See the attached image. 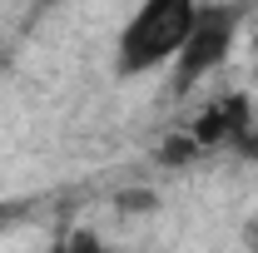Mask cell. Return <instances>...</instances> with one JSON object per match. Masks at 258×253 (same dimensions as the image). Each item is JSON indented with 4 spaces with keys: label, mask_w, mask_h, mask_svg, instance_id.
<instances>
[{
    "label": "cell",
    "mask_w": 258,
    "mask_h": 253,
    "mask_svg": "<svg viewBox=\"0 0 258 253\" xmlns=\"http://www.w3.org/2000/svg\"><path fill=\"white\" fill-rule=\"evenodd\" d=\"M194 15H199V0H139V10L129 15V25L119 30L114 70L124 80H134V75H149V70L169 65L179 55Z\"/></svg>",
    "instance_id": "6da1fadb"
},
{
    "label": "cell",
    "mask_w": 258,
    "mask_h": 253,
    "mask_svg": "<svg viewBox=\"0 0 258 253\" xmlns=\"http://www.w3.org/2000/svg\"><path fill=\"white\" fill-rule=\"evenodd\" d=\"M238 20H243L238 5H199V15H194L179 55L169 60L174 65V90H179V95H189L199 80H209V75L228 60L233 35H238Z\"/></svg>",
    "instance_id": "7a4b0ae2"
},
{
    "label": "cell",
    "mask_w": 258,
    "mask_h": 253,
    "mask_svg": "<svg viewBox=\"0 0 258 253\" xmlns=\"http://www.w3.org/2000/svg\"><path fill=\"white\" fill-rule=\"evenodd\" d=\"M248 129V104L243 99H219V104H209L189 129V144L194 149H214V144H233L238 134Z\"/></svg>",
    "instance_id": "3957f363"
},
{
    "label": "cell",
    "mask_w": 258,
    "mask_h": 253,
    "mask_svg": "<svg viewBox=\"0 0 258 253\" xmlns=\"http://www.w3.org/2000/svg\"><path fill=\"white\" fill-rule=\"evenodd\" d=\"M233 149H238V154H248V159H258V129H243V134L233 139Z\"/></svg>",
    "instance_id": "277c9868"
}]
</instances>
